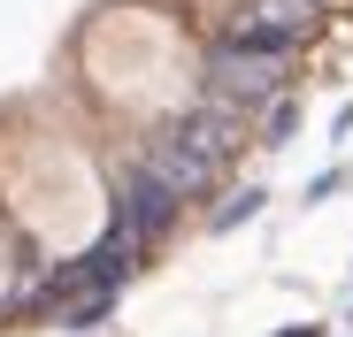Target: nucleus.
Here are the masks:
<instances>
[{"mask_svg":"<svg viewBox=\"0 0 353 337\" xmlns=\"http://www.w3.org/2000/svg\"><path fill=\"white\" fill-rule=\"evenodd\" d=\"M230 123H239V116H230V107H215V100L192 107L185 123H169V131L146 146V168H154L176 199H185V192H208L215 168H223V146H230Z\"/></svg>","mask_w":353,"mask_h":337,"instance_id":"f257e3e1","label":"nucleus"},{"mask_svg":"<svg viewBox=\"0 0 353 337\" xmlns=\"http://www.w3.org/2000/svg\"><path fill=\"white\" fill-rule=\"evenodd\" d=\"M208 100H215V107H230V116H246V107H269V100H276V62H254V54L215 46V62H208Z\"/></svg>","mask_w":353,"mask_h":337,"instance_id":"f03ea898","label":"nucleus"},{"mask_svg":"<svg viewBox=\"0 0 353 337\" xmlns=\"http://www.w3.org/2000/svg\"><path fill=\"white\" fill-rule=\"evenodd\" d=\"M169 215H176V192L154 177V168H139V177L123 184V215H115V230H123L131 246H146V238L169 230Z\"/></svg>","mask_w":353,"mask_h":337,"instance_id":"7ed1b4c3","label":"nucleus"},{"mask_svg":"<svg viewBox=\"0 0 353 337\" xmlns=\"http://www.w3.org/2000/svg\"><path fill=\"white\" fill-rule=\"evenodd\" d=\"M261 199H269L261 184H246V192H230V199L215 207V230H239V222H254V215H261Z\"/></svg>","mask_w":353,"mask_h":337,"instance_id":"20e7f679","label":"nucleus"},{"mask_svg":"<svg viewBox=\"0 0 353 337\" xmlns=\"http://www.w3.org/2000/svg\"><path fill=\"white\" fill-rule=\"evenodd\" d=\"M292 131H300V107H292V100H269V146H292Z\"/></svg>","mask_w":353,"mask_h":337,"instance_id":"39448f33","label":"nucleus"},{"mask_svg":"<svg viewBox=\"0 0 353 337\" xmlns=\"http://www.w3.org/2000/svg\"><path fill=\"white\" fill-rule=\"evenodd\" d=\"M338 184H345V177H338V168H323V177H315V184H307V207H323V199H330V192H338Z\"/></svg>","mask_w":353,"mask_h":337,"instance_id":"423d86ee","label":"nucleus"},{"mask_svg":"<svg viewBox=\"0 0 353 337\" xmlns=\"http://www.w3.org/2000/svg\"><path fill=\"white\" fill-rule=\"evenodd\" d=\"M284 337H315V329H284Z\"/></svg>","mask_w":353,"mask_h":337,"instance_id":"0eeeda50","label":"nucleus"}]
</instances>
